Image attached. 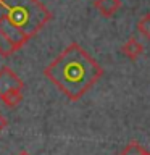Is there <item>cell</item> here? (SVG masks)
<instances>
[{
	"mask_svg": "<svg viewBox=\"0 0 150 155\" xmlns=\"http://www.w3.org/2000/svg\"><path fill=\"white\" fill-rule=\"evenodd\" d=\"M18 155H29L28 152H21V153H18Z\"/></svg>",
	"mask_w": 150,
	"mask_h": 155,
	"instance_id": "cell-12",
	"label": "cell"
},
{
	"mask_svg": "<svg viewBox=\"0 0 150 155\" xmlns=\"http://www.w3.org/2000/svg\"><path fill=\"white\" fill-rule=\"evenodd\" d=\"M44 74L68 100L77 102L103 76V68L77 42H71L52 63Z\"/></svg>",
	"mask_w": 150,
	"mask_h": 155,
	"instance_id": "cell-1",
	"label": "cell"
},
{
	"mask_svg": "<svg viewBox=\"0 0 150 155\" xmlns=\"http://www.w3.org/2000/svg\"><path fill=\"white\" fill-rule=\"evenodd\" d=\"M121 53L131 61H135L144 53V45L135 37H129L123 45H121Z\"/></svg>",
	"mask_w": 150,
	"mask_h": 155,
	"instance_id": "cell-4",
	"label": "cell"
},
{
	"mask_svg": "<svg viewBox=\"0 0 150 155\" xmlns=\"http://www.w3.org/2000/svg\"><path fill=\"white\" fill-rule=\"evenodd\" d=\"M119 155H150V152L148 150H145L140 144H137V142H129L126 147L123 149V152H121Z\"/></svg>",
	"mask_w": 150,
	"mask_h": 155,
	"instance_id": "cell-9",
	"label": "cell"
},
{
	"mask_svg": "<svg viewBox=\"0 0 150 155\" xmlns=\"http://www.w3.org/2000/svg\"><path fill=\"white\" fill-rule=\"evenodd\" d=\"M8 10H7V5H5L2 0H0V19H3L5 16H7Z\"/></svg>",
	"mask_w": 150,
	"mask_h": 155,
	"instance_id": "cell-11",
	"label": "cell"
},
{
	"mask_svg": "<svg viewBox=\"0 0 150 155\" xmlns=\"http://www.w3.org/2000/svg\"><path fill=\"white\" fill-rule=\"evenodd\" d=\"M7 5V19L32 39L52 21L53 15L39 0H2Z\"/></svg>",
	"mask_w": 150,
	"mask_h": 155,
	"instance_id": "cell-2",
	"label": "cell"
},
{
	"mask_svg": "<svg viewBox=\"0 0 150 155\" xmlns=\"http://www.w3.org/2000/svg\"><path fill=\"white\" fill-rule=\"evenodd\" d=\"M94 7L103 18H111L121 8V0H94Z\"/></svg>",
	"mask_w": 150,
	"mask_h": 155,
	"instance_id": "cell-5",
	"label": "cell"
},
{
	"mask_svg": "<svg viewBox=\"0 0 150 155\" xmlns=\"http://www.w3.org/2000/svg\"><path fill=\"white\" fill-rule=\"evenodd\" d=\"M11 87L24 89V82L19 79V76L13 70H10L8 66H3L0 70V94L5 92L7 89H11Z\"/></svg>",
	"mask_w": 150,
	"mask_h": 155,
	"instance_id": "cell-3",
	"label": "cell"
},
{
	"mask_svg": "<svg viewBox=\"0 0 150 155\" xmlns=\"http://www.w3.org/2000/svg\"><path fill=\"white\" fill-rule=\"evenodd\" d=\"M7 126H8V120L5 118V116H3L2 113H0V133L7 129Z\"/></svg>",
	"mask_w": 150,
	"mask_h": 155,
	"instance_id": "cell-10",
	"label": "cell"
},
{
	"mask_svg": "<svg viewBox=\"0 0 150 155\" xmlns=\"http://www.w3.org/2000/svg\"><path fill=\"white\" fill-rule=\"evenodd\" d=\"M23 91L19 87H11V89H7L5 92L0 94V100L3 102L5 107L8 108H13V107H18L23 100Z\"/></svg>",
	"mask_w": 150,
	"mask_h": 155,
	"instance_id": "cell-6",
	"label": "cell"
},
{
	"mask_svg": "<svg viewBox=\"0 0 150 155\" xmlns=\"http://www.w3.org/2000/svg\"><path fill=\"white\" fill-rule=\"evenodd\" d=\"M15 52H16V47L13 45V42L0 31V55L7 58V57H11Z\"/></svg>",
	"mask_w": 150,
	"mask_h": 155,
	"instance_id": "cell-7",
	"label": "cell"
},
{
	"mask_svg": "<svg viewBox=\"0 0 150 155\" xmlns=\"http://www.w3.org/2000/svg\"><path fill=\"white\" fill-rule=\"evenodd\" d=\"M137 31L142 37L150 41V13H145L137 21Z\"/></svg>",
	"mask_w": 150,
	"mask_h": 155,
	"instance_id": "cell-8",
	"label": "cell"
}]
</instances>
